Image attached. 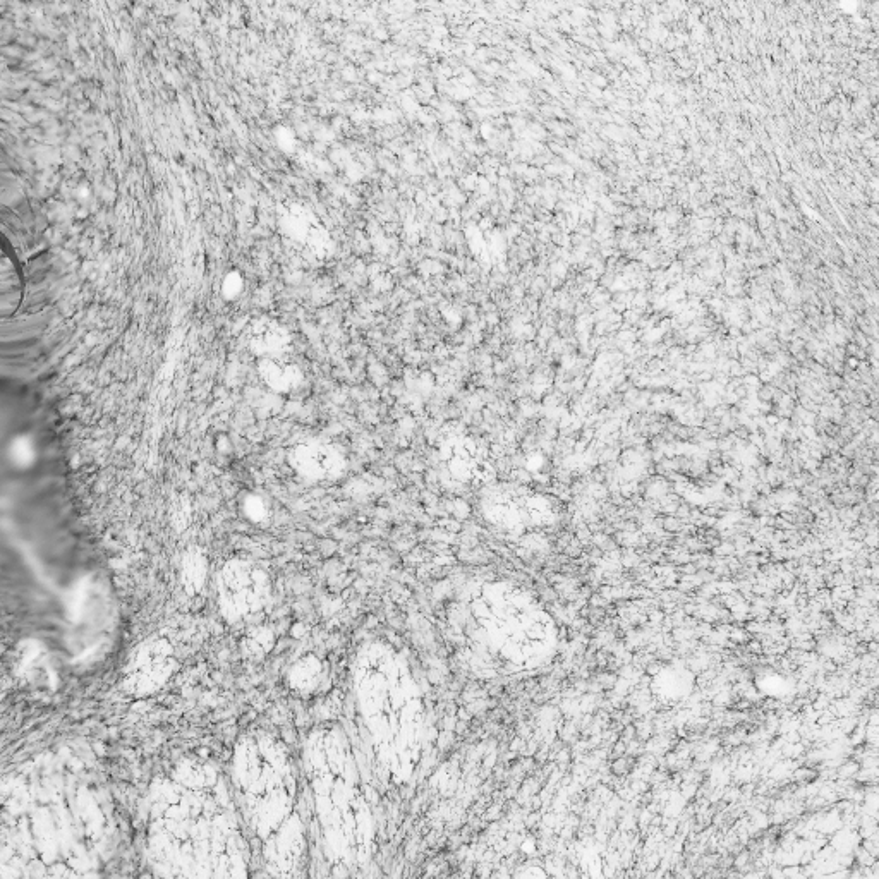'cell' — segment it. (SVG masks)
<instances>
[{"instance_id":"obj_1","label":"cell","mask_w":879,"mask_h":879,"mask_svg":"<svg viewBox=\"0 0 879 879\" xmlns=\"http://www.w3.org/2000/svg\"><path fill=\"white\" fill-rule=\"evenodd\" d=\"M116 847L109 792L69 747L38 756L4 785L2 867L14 876H95Z\"/></svg>"},{"instance_id":"obj_2","label":"cell","mask_w":879,"mask_h":879,"mask_svg":"<svg viewBox=\"0 0 879 879\" xmlns=\"http://www.w3.org/2000/svg\"><path fill=\"white\" fill-rule=\"evenodd\" d=\"M145 854L158 876H248L253 849L229 775L201 756L160 773L146 794Z\"/></svg>"},{"instance_id":"obj_3","label":"cell","mask_w":879,"mask_h":879,"mask_svg":"<svg viewBox=\"0 0 879 879\" xmlns=\"http://www.w3.org/2000/svg\"><path fill=\"white\" fill-rule=\"evenodd\" d=\"M251 849L270 876H303L310 837L303 809V771L279 735L251 730L237 739L229 770Z\"/></svg>"},{"instance_id":"obj_4","label":"cell","mask_w":879,"mask_h":879,"mask_svg":"<svg viewBox=\"0 0 879 879\" xmlns=\"http://www.w3.org/2000/svg\"><path fill=\"white\" fill-rule=\"evenodd\" d=\"M352 692L366 752L383 787H402L416 775L426 747L425 696L399 649L370 641L352 660Z\"/></svg>"},{"instance_id":"obj_5","label":"cell","mask_w":879,"mask_h":879,"mask_svg":"<svg viewBox=\"0 0 879 879\" xmlns=\"http://www.w3.org/2000/svg\"><path fill=\"white\" fill-rule=\"evenodd\" d=\"M301 758L325 864L332 874L358 873L375 854L376 823L346 730L335 723L311 728Z\"/></svg>"},{"instance_id":"obj_6","label":"cell","mask_w":879,"mask_h":879,"mask_svg":"<svg viewBox=\"0 0 879 879\" xmlns=\"http://www.w3.org/2000/svg\"><path fill=\"white\" fill-rule=\"evenodd\" d=\"M220 612L231 622H246L267 612L272 584L267 572L249 560H231L219 572Z\"/></svg>"},{"instance_id":"obj_7","label":"cell","mask_w":879,"mask_h":879,"mask_svg":"<svg viewBox=\"0 0 879 879\" xmlns=\"http://www.w3.org/2000/svg\"><path fill=\"white\" fill-rule=\"evenodd\" d=\"M289 459L292 467L311 481L335 478L346 467L342 452L323 442L301 443L292 449Z\"/></svg>"},{"instance_id":"obj_8","label":"cell","mask_w":879,"mask_h":879,"mask_svg":"<svg viewBox=\"0 0 879 879\" xmlns=\"http://www.w3.org/2000/svg\"><path fill=\"white\" fill-rule=\"evenodd\" d=\"M248 347L258 358H285L291 347V334L282 323L261 316L248 328Z\"/></svg>"},{"instance_id":"obj_9","label":"cell","mask_w":879,"mask_h":879,"mask_svg":"<svg viewBox=\"0 0 879 879\" xmlns=\"http://www.w3.org/2000/svg\"><path fill=\"white\" fill-rule=\"evenodd\" d=\"M258 373L268 387L284 394L294 392L303 383V371L298 364L285 358H263L258 361Z\"/></svg>"},{"instance_id":"obj_10","label":"cell","mask_w":879,"mask_h":879,"mask_svg":"<svg viewBox=\"0 0 879 879\" xmlns=\"http://www.w3.org/2000/svg\"><path fill=\"white\" fill-rule=\"evenodd\" d=\"M0 294H2V315L11 316L18 310L23 298V275L18 263L9 255V249L2 251V277H0Z\"/></svg>"},{"instance_id":"obj_11","label":"cell","mask_w":879,"mask_h":879,"mask_svg":"<svg viewBox=\"0 0 879 879\" xmlns=\"http://www.w3.org/2000/svg\"><path fill=\"white\" fill-rule=\"evenodd\" d=\"M35 455H37L35 445L26 437L16 438L11 445V450H9V457L13 459V464L16 466H28Z\"/></svg>"},{"instance_id":"obj_12","label":"cell","mask_w":879,"mask_h":879,"mask_svg":"<svg viewBox=\"0 0 879 879\" xmlns=\"http://www.w3.org/2000/svg\"><path fill=\"white\" fill-rule=\"evenodd\" d=\"M243 284V277L239 273H229L224 279V284H222V292H224L225 298H237L243 292Z\"/></svg>"},{"instance_id":"obj_13","label":"cell","mask_w":879,"mask_h":879,"mask_svg":"<svg viewBox=\"0 0 879 879\" xmlns=\"http://www.w3.org/2000/svg\"><path fill=\"white\" fill-rule=\"evenodd\" d=\"M684 529V522L679 517L663 516V531L668 534H679Z\"/></svg>"},{"instance_id":"obj_14","label":"cell","mask_w":879,"mask_h":879,"mask_svg":"<svg viewBox=\"0 0 879 879\" xmlns=\"http://www.w3.org/2000/svg\"><path fill=\"white\" fill-rule=\"evenodd\" d=\"M746 648L751 655H763V644H761V641H758V639L747 641Z\"/></svg>"},{"instance_id":"obj_15","label":"cell","mask_w":879,"mask_h":879,"mask_svg":"<svg viewBox=\"0 0 879 879\" xmlns=\"http://www.w3.org/2000/svg\"><path fill=\"white\" fill-rule=\"evenodd\" d=\"M644 668H646V673H648L649 677H656V675H658V673H661V670H663V663L658 660H653L651 661V663H648V665H646V667Z\"/></svg>"},{"instance_id":"obj_16","label":"cell","mask_w":879,"mask_h":879,"mask_svg":"<svg viewBox=\"0 0 879 879\" xmlns=\"http://www.w3.org/2000/svg\"><path fill=\"white\" fill-rule=\"evenodd\" d=\"M433 213H435V220H437V222H445V220H449V212L443 210V208H437Z\"/></svg>"},{"instance_id":"obj_17","label":"cell","mask_w":879,"mask_h":879,"mask_svg":"<svg viewBox=\"0 0 879 879\" xmlns=\"http://www.w3.org/2000/svg\"><path fill=\"white\" fill-rule=\"evenodd\" d=\"M641 47H643L644 50H649V47H651V45H649L648 40H641Z\"/></svg>"}]
</instances>
